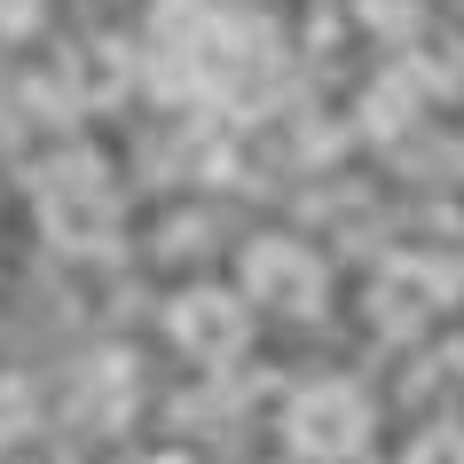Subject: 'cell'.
I'll return each instance as SVG.
<instances>
[{"label":"cell","instance_id":"1","mask_svg":"<svg viewBox=\"0 0 464 464\" xmlns=\"http://www.w3.org/2000/svg\"><path fill=\"white\" fill-rule=\"evenodd\" d=\"M32 213H40V237L55 252H102L119 237V189H111L95 150H63L55 166H40Z\"/></svg>","mask_w":464,"mask_h":464},{"label":"cell","instance_id":"2","mask_svg":"<svg viewBox=\"0 0 464 464\" xmlns=\"http://www.w3.org/2000/svg\"><path fill=\"white\" fill-rule=\"evenodd\" d=\"M245 292L284 307V315H315L323 307V260L307 245H292V237H260V245H245Z\"/></svg>","mask_w":464,"mask_h":464},{"label":"cell","instance_id":"3","mask_svg":"<svg viewBox=\"0 0 464 464\" xmlns=\"http://www.w3.org/2000/svg\"><path fill=\"white\" fill-rule=\"evenodd\" d=\"M370 433V410H362V393L354 386H315V393H299V410H292V449L299 457H323V464H339L354 457Z\"/></svg>","mask_w":464,"mask_h":464},{"label":"cell","instance_id":"4","mask_svg":"<svg viewBox=\"0 0 464 464\" xmlns=\"http://www.w3.org/2000/svg\"><path fill=\"white\" fill-rule=\"evenodd\" d=\"M166 331H173V346H181V354L220 362V354H237V346H245V307L205 284V292H181V299H173Z\"/></svg>","mask_w":464,"mask_h":464},{"label":"cell","instance_id":"5","mask_svg":"<svg viewBox=\"0 0 464 464\" xmlns=\"http://www.w3.org/2000/svg\"><path fill=\"white\" fill-rule=\"evenodd\" d=\"M48 87H55L63 111H102V102H119V87H126V55L111 48V40H79V48L55 55Z\"/></svg>","mask_w":464,"mask_h":464},{"label":"cell","instance_id":"6","mask_svg":"<svg viewBox=\"0 0 464 464\" xmlns=\"http://www.w3.org/2000/svg\"><path fill=\"white\" fill-rule=\"evenodd\" d=\"M433 307H440V276L417 268V260H393V268L370 284V315L386 323V331H417Z\"/></svg>","mask_w":464,"mask_h":464},{"label":"cell","instance_id":"7","mask_svg":"<svg viewBox=\"0 0 464 464\" xmlns=\"http://www.w3.org/2000/svg\"><path fill=\"white\" fill-rule=\"evenodd\" d=\"M417 102H425V95H417V72H386L362 95V126H370V134H401V126L417 119Z\"/></svg>","mask_w":464,"mask_h":464},{"label":"cell","instance_id":"8","mask_svg":"<svg viewBox=\"0 0 464 464\" xmlns=\"http://www.w3.org/2000/svg\"><path fill=\"white\" fill-rule=\"evenodd\" d=\"M40 32V0H0V40H24Z\"/></svg>","mask_w":464,"mask_h":464},{"label":"cell","instance_id":"9","mask_svg":"<svg viewBox=\"0 0 464 464\" xmlns=\"http://www.w3.org/2000/svg\"><path fill=\"white\" fill-rule=\"evenodd\" d=\"M16 425H24V386H16V378H0V440L16 433Z\"/></svg>","mask_w":464,"mask_h":464},{"label":"cell","instance_id":"10","mask_svg":"<svg viewBox=\"0 0 464 464\" xmlns=\"http://www.w3.org/2000/svg\"><path fill=\"white\" fill-rule=\"evenodd\" d=\"M150 464H181V457H150Z\"/></svg>","mask_w":464,"mask_h":464}]
</instances>
